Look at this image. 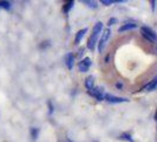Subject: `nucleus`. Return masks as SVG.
<instances>
[{
  "instance_id": "f03ea898",
  "label": "nucleus",
  "mask_w": 157,
  "mask_h": 142,
  "mask_svg": "<svg viewBox=\"0 0 157 142\" xmlns=\"http://www.w3.org/2000/svg\"><path fill=\"white\" fill-rule=\"evenodd\" d=\"M110 34H111V30L109 27L105 29V30H103V34L102 37H101V39H99V43H98V52L103 53V50L105 47V44H106L108 39L110 38Z\"/></svg>"
},
{
  "instance_id": "9b49d317",
  "label": "nucleus",
  "mask_w": 157,
  "mask_h": 142,
  "mask_svg": "<svg viewBox=\"0 0 157 142\" xmlns=\"http://www.w3.org/2000/svg\"><path fill=\"white\" fill-rule=\"evenodd\" d=\"M156 88H157V77L154 79V81H151L149 84L145 87V90H147V91H152V90H155Z\"/></svg>"
},
{
  "instance_id": "6e6552de",
  "label": "nucleus",
  "mask_w": 157,
  "mask_h": 142,
  "mask_svg": "<svg viewBox=\"0 0 157 142\" xmlns=\"http://www.w3.org/2000/svg\"><path fill=\"white\" fill-rule=\"evenodd\" d=\"M85 88L87 89V91H92L94 88H96L94 76H89V77L85 78Z\"/></svg>"
},
{
  "instance_id": "2eb2a0df",
  "label": "nucleus",
  "mask_w": 157,
  "mask_h": 142,
  "mask_svg": "<svg viewBox=\"0 0 157 142\" xmlns=\"http://www.w3.org/2000/svg\"><path fill=\"white\" fill-rule=\"evenodd\" d=\"M10 7H11V2H8V1H0V8L8 10Z\"/></svg>"
},
{
  "instance_id": "20e7f679",
  "label": "nucleus",
  "mask_w": 157,
  "mask_h": 142,
  "mask_svg": "<svg viewBox=\"0 0 157 142\" xmlns=\"http://www.w3.org/2000/svg\"><path fill=\"white\" fill-rule=\"evenodd\" d=\"M89 94L91 95L92 97H94L96 100H98V101H105V95H106V93L103 90L102 88L96 87L92 91H89Z\"/></svg>"
},
{
  "instance_id": "a211bd4d",
  "label": "nucleus",
  "mask_w": 157,
  "mask_h": 142,
  "mask_svg": "<svg viewBox=\"0 0 157 142\" xmlns=\"http://www.w3.org/2000/svg\"><path fill=\"white\" fill-rule=\"evenodd\" d=\"M156 118H157V114H156Z\"/></svg>"
},
{
  "instance_id": "ddd939ff",
  "label": "nucleus",
  "mask_w": 157,
  "mask_h": 142,
  "mask_svg": "<svg viewBox=\"0 0 157 142\" xmlns=\"http://www.w3.org/2000/svg\"><path fill=\"white\" fill-rule=\"evenodd\" d=\"M73 1H67L65 5H64V12L65 13H69V11H70L71 8H72V6H73Z\"/></svg>"
},
{
  "instance_id": "7ed1b4c3",
  "label": "nucleus",
  "mask_w": 157,
  "mask_h": 142,
  "mask_svg": "<svg viewBox=\"0 0 157 142\" xmlns=\"http://www.w3.org/2000/svg\"><path fill=\"white\" fill-rule=\"evenodd\" d=\"M142 34L150 41H157V34L155 33V31H152L150 27L148 26H142L141 27Z\"/></svg>"
},
{
  "instance_id": "f257e3e1",
  "label": "nucleus",
  "mask_w": 157,
  "mask_h": 142,
  "mask_svg": "<svg viewBox=\"0 0 157 142\" xmlns=\"http://www.w3.org/2000/svg\"><path fill=\"white\" fill-rule=\"evenodd\" d=\"M103 31V23L102 22H98V23L94 24V29H92V33L90 34L89 39H87V49L94 51L96 45H97V40H98V37L101 34V32Z\"/></svg>"
},
{
  "instance_id": "4468645a",
  "label": "nucleus",
  "mask_w": 157,
  "mask_h": 142,
  "mask_svg": "<svg viewBox=\"0 0 157 142\" xmlns=\"http://www.w3.org/2000/svg\"><path fill=\"white\" fill-rule=\"evenodd\" d=\"M82 2H83V4H86L90 8H97V6H98L96 1H87V0H83Z\"/></svg>"
},
{
  "instance_id": "423d86ee",
  "label": "nucleus",
  "mask_w": 157,
  "mask_h": 142,
  "mask_svg": "<svg viewBox=\"0 0 157 142\" xmlns=\"http://www.w3.org/2000/svg\"><path fill=\"white\" fill-rule=\"evenodd\" d=\"M105 101L109 103H124V102H129L128 98H124V97H118V96H115V95H110L106 94L105 95Z\"/></svg>"
},
{
  "instance_id": "0eeeda50",
  "label": "nucleus",
  "mask_w": 157,
  "mask_h": 142,
  "mask_svg": "<svg viewBox=\"0 0 157 142\" xmlns=\"http://www.w3.org/2000/svg\"><path fill=\"white\" fill-rule=\"evenodd\" d=\"M75 59H76V56H75V53H72V52L66 53L65 57H64L65 65L67 66L69 70H72V68H73V65H75Z\"/></svg>"
},
{
  "instance_id": "9d476101",
  "label": "nucleus",
  "mask_w": 157,
  "mask_h": 142,
  "mask_svg": "<svg viewBox=\"0 0 157 142\" xmlns=\"http://www.w3.org/2000/svg\"><path fill=\"white\" fill-rule=\"evenodd\" d=\"M86 32H87V29H83V30H79V31L77 32L76 38H75V44H76V45H78L79 43L82 41V39L84 38V36H85Z\"/></svg>"
},
{
  "instance_id": "f3484780",
  "label": "nucleus",
  "mask_w": 157,
  "mask_h": 142,
  "mask_svg": "<svg viewBox=\"0 0 157 142\" xmlns=\"http://www.w3.org/2000/svg\"><path fill=\"white\" fill-rule=\"evenodd\" d=\"M116 88H117L118 90H123V89H124V85H123V83L117 82V83H116Z\"/></svg>"
},
{
  "instance_id": "dca6fc26",
  "label": "nucleus",
  "mask_w": 157,
  "mask_h": 142,
  "mask_svg": "<svg viewBox=\"0 0 157 142\" xmlns=\"http://www.w3.org/2000/svg\"><path fill=\"white\" fill-rule=\"evenodd\" d=\"M116 23H117V19H116V18H111L110 20H109V23H108V25L111 26V25H113V24H116Z\"/></svg>"
},
{
  "instance_id": "1a4fd4ad",
  "label": "nucleus",
  "mask_w": 157,
  "mask_h": 142,
  "mask_svg": "<svg viewBox=\"0 0 157 142\" xmlns=\"http://www.w3.org/2000/svg\"><path fill=\"white\" fill-rule=\"evenodd\" d=\"M137 27V25L134 23H126L124 25H122L119 29H118V32H121V33H123V32H126V31H130V30H134Z\"/></svg>"
},
{
  "instance_id": "f8f14e48",
  "label": "nucleus",
  "mask_w": 157,
  "mask_h": 142,
  "mask_svg": "<svg viewBox=\"0 0 157 142\" xmlns=\"http://www.w3.org/2000/svg\"><path fill=\"white\" fill-rule=\"evenodd\" d=\"M121 2H122V0H102L101 1V4L105 5V6H110L112 4H121Z\"/></svg>"
},
{
  "instance_id": "39448f33",
  "label": "nucleus",
  "mask_w": 157,
  "mask_h": 142,
  "mask_svg": "<svg viewBox=\"0 0 157 142\" xmlns=\"http://www.w3.org/2000/svg\"><path fill=\"white\" fill-rule=\"evenodd\" d=\"M91 64H92L91 59L89 57H85L84 59H82L78 63V70L80 72H87L89 69H90V66H91Z\"/></svg>"
}]
</instances>
